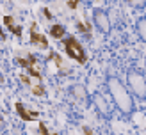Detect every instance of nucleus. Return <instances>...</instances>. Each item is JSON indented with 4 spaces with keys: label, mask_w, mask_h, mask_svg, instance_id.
I'll use <instances>...</instances> for the list:
<instances>
[{
    "label": "nucleus",
    "mask_w": 146,
    "mask_h": 135,
    "mask_svg": "<svg viewBox=\"0 0 146 135\" xmlns=\"http://www.w3.org/2000/svg\"><path fill=\"white\" fill-rule=\"evenodd\" d=\"M64 50H66V53L71 57V59L78 61L80 64H84V62H86L84 48H82V45H80V43H78L75 38H68V39H64Z\"/></svg>",
    "instance_id": "nucleus-2"
},
{
    "label": "nucleus",
    "mask_w": 146,
    "mask_h": 135,
    "mask_svg": "<svg viewBox=\"0 0 146 135\" xmlns=\"http://www.w3.org/2000/svg\"><path fill=\"white\" fill-rule=\"evenodd\" d=\"M43 13H45V16H46V20H54V16H52V13H50L48 9H43Z\"/></svg>",
    "instance_id": "nucleus-18"
},
{
    "label": "nucleus",
    "mask_w": 146,
    "mask_h": 135,
    "mask_svg": "<svg viewBox=\"0 0 146 135\" xmlns=\"http://www.w3.org/2000/svg\"><path fill=\"white\" fill-rule=\"evenodd\" d=\"M94 101H96V107H98V110H100L102 114H109V107H107V103H105L104 98H102V96H96V98H94Z\"/></svg>",
    "instance_id": "nucleus-11"
},
{
    "label": "nucleus",
    "mask_w": 146,
    "mask_h": 135,
    "mask_svg": "<svg viewBox=\"0 0 146 135\" xmlns=\"http://www.w3.org/2000/svg\"><path fill=\"white\" fill-rule=\"evenodd\" d=\"M128 85L139 98H146V78L141 73L137 71L128 73Z\"/></svg>",
    "instance_id": "nucleus-3"
},
{
    "label": "nucleus",
    "mask_w": 146,
    "mask_h": 135,
    "mask_svg": "<svg viewBox=\"0 0 146 135\" xmlns=\"http://www.w3.org/2000/svg\"><path fill=\"white\" fill-rule=\"evenodd\" d=\"M27 73L31 75V76H34V78H38V80H41V69L38 66V62H32L31 66L27 68Z\"/></svg>",
    "instance_id": "nucleus-9"
},
{
    "label": "nucleus",
    "mask_w": 146,
    "mask_h": 135,
    "mask_svg": "<svg viewBox=\"0 0 146 135\" xmlns=\"http://www.w3.org/2000/svg\"><path fill=\"white\" fill-rule=\"evenodd\" d=\"M71 94L75 98H78V99H86V87L84 85H73Z\"/></svg>",
    "instance_id": "nucleus-10"
},
{
    "label": "nucleus",
    "mask_w": 146,
    "mask_h": 135,
    "mask_svg": "<svg viewBox=\"0 0 146 135\" xmlns=\"http://www.w3.org/2000/svg\"><path fill=\"white\" fill-rule=\"evenodd\" d=\"M32 94L34 96H45V87L43 85H32Z\"/></svg>",
    "instance_id": "nucleus-13"
},
{
    "label": "nucleus",
    "mask_w": 146,
    "mask_h": 135,
    "mask_svg": "<svg viewBox=\"0 0 146 135\" xmlns=\"http://www.w3.org/2000/svg\"><path fill=\"white\" fill-rule=\"evenodd\" d=\"M16 112H18V116L23 119V121H32V119H36V117L39 116V114L36 112V110H27V109H25V105H23V103H20V101L16 103Z\"/></svg>",
    "instance_id": "nucleus-6"
},
{
    "label": "nucleus",
    "mask_w": 146,
    "mask_h": 135,
    "mask_svg": "<svg viewBox=\"0 0 146 135\" xmlns=\"http://www.w3.org/2000/svg\"><path fill=\"white\" fill-rule=\"evenodd\" d=\"M143 2H144V0H128V4H130V5H134V7L143 5Z\"/></svg>",
    "instance_id": "nucleus-16"
},
{
    "label": "nucleus",
    "mask_w": 146,
    "mask_h": 135,
    "mask_svg": "<svg viewBox=\"0 0 146 135\" xmlns=\"http://www.w3.org/2000/svg\"><path fill=\"white\" fill-rule=\"evenodd\" d=\"M38 130H39V133H43V135H46V133H48V128H46V124H45V123H39Z\"/></svg>",
    "instance_id": "nucleus-15"
},
{
    "label": "nucleus",
    "mask_w": 146,
    "mask_h": 135,
    "mask_svg": "<svg viewBox=\"0 0 146 135\" xmlns=\"http://www.w3.org/2000/svg\"><path fill=\"white\" fill-rule=\"evenodd\" d=\"M94 23H96V27L100 28L102 32H109V28H111L109 16H107V13H104V11H94Z\"/></svg>",
    "instance_id": "nucleus-5"
},
{
    "label": "nucleus",
    "mask_w": 146,
    "mask_h": 135,
    "mask_svg": "<svg viewBox=\"0 0 146 135\" xmlns=\"http://www.w3.org/2000/svg\"><path fill=\"white\" fill-rule=\"evenodd\" d=\"M64 34H66V28H64L62 25L55 23V25L50 27V36H52L54 39H62V38H64Z\"/></svg>",
    "instance_id": "nucleus-8"
},
{
    "label": "nucleus",
    "mask_w": 146,
    "mask_h": 135,
    "mask_svg": "<svg viewBox=\"0 0 146 135\" xmlns=\"http://www.w3.org/2000/svg\"><path fill=\"white\" fill-rule=\"evenodd\" d=\"M31 43L32 45H38L39 48H48V39L45 38V34H41L38 30V25L36 23L31 25Z\"/></svg>",
    "instance_id": "nucleus-4"
},
{
    "label": "nucleus",
    "mask_w": 146,
    "mask_h": 135,
    "mask_svg": "<svg viewBox=\"0 0 146 135\" xmlns=\"http://www.w3.org/2000/svg\"><path fill=\"white\" fill-rule=\"evenodd\" d=\"M0 41H5V34H4L2 28H0Z\"/></svg>",
    "instance_id": "nucleus-19"
},
{
    "label": "nucleus",
    "mask_w": 146,
    "mask_h": 135,
    "mask_svg": "<svg viewBox=\"0 0 146 135\" xmlns=\"http://www.w3.org/2000/svg\"><path fill=\"white\" fill-rule=\"evenodd\" d=\"M82 130H84V133H93V132H91V128H87V126H86V128H82Z\"/></svg>",
    "instance_id": "nucleus-20"
},
{
    "label": "nucleus",
    "mask_w": 146,
    "mask_h": 135,
    "mask_svg": "<svg viewBox=\"0 0 146 135\" xmlns=\"http://www.w3.org/2000/svg\"><path fill=\"white\" fill-rule=\"evenodd\" d=\"M4 23H5L7 28H9V32H13L16 38H21V32H23V28H21L20 25H16V21H14L13 16H4Z\"/></svg>",
    "instance_id": "nucleus-7"
},
{
    "label": "nucleus",
    "mask_w": 146,
    "mask_h": 135,
    "mask_svg": "<svg viewBox=\"0 0 146 135\" xmlns=\"http://www.w3.org/2000/svg\"><path fill=\"white\" fill-rule=\"evenodd\" d=\"M137 34L141 36V39H143V41H146V18L141 20L139 23H137Z\"/></svg>",
    "instance_id": "nucleus-12"
},
{
    "label": "nucleus",
    "mask_w": 146,
    "mask_h": 135,
    "mask_svg": "<svg viewBox=\"0 0 146 135\" xmlns=\"http://www.w3.org/2000/svg\"><path fill=\"white\" fill-rule=\"evenodd\" d=\"M0 123H2V117H0Z\"/></svg>",
    "instance_id": "nucleus-22"
},
{
    "label": "nucleus",
    "mask_w": 146,
    "mask_h": 135,
    "mask_svg": "<svg viewBox=\"0 0 146 135\" xmlns=\"http://www.w3.org/2000/svg\"><path fill=\"white\" fill-rule=\"evenodd\" d=\"M68 7L70 9H77V0H68Z\"/></svg>",
    "instance_id": "nucleus-17"
},
{
    "label": "nucleus",
    "mask_w": 146,
    "mask_h": 135,
    "mask_svg": "<svg viewBox=\"0 0 146 135\" xmlns=\"http://www.w3.org/2000/svg\"><path fill=\"white\" fill-rule=\"evenodd\" d=\"M0 84H4V76H2V73H0Z\"/></svg>",
    "instance_id": "nucleus-21"
},
{
    "label": "nucleus",
    "mask_w": 146,
    "mask_h": 135,
    "mask_svg": "<svg viewBox=\"0 0 146 135\" xmlns=\"http://www.w3.org/2000/svg\"><path fill=\"white\" fill-rule=\"evenodd\" d=\"M107 87H109V92L112 94V99H114L116 107H118L123 114H132L134 99H132V94L127 91L125 85H123L116 76H112V78L107 80Z\"/></svg>",
    "instance_id": "nucleus-1"
},
{
    "label": "nucleus",
    "mask_w": 146,
    "mask_h": 135,
    "mask_svg": "<svg viewBox=\"0 0 146 135\" xmlns=\"http://www.w3.org/2000/svg\"><path fill=\"white\" fill-rule=\"evenodd\" d=\"M20 80H21L23 85H31V76L29 75H20Z\"/></svg>",
    "instance_id": "nucleus-14"
}]
</instances>
